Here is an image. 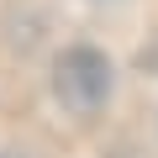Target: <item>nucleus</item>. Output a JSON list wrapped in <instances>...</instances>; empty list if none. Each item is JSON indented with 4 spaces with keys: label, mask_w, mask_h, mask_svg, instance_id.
Listing matches in <instances>:
<instances>
[{
    "label": "nucleus",
    "mask_w": 158,
    "mask_h": 158,
    "mask_svg": "<svg viewBox=\"0 0 158 158\" xmlns=\"http://www.w3.org/2000/svg\"><path fill=\"white\" fill-rule=\"evenodd\" d=\"M53 95L74 111V116H95L111 95V63L95 48H69L53 63Z\"/></svg>",
    "instance_id": "nucleus-1"
}]
</instances>
